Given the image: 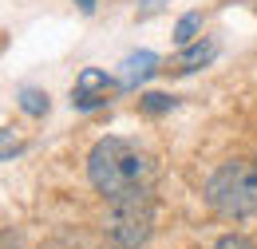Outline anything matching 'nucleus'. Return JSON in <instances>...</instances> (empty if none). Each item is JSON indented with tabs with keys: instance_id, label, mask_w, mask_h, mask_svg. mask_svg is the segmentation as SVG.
Listing matches in <instances>:
<instances>
[{
	"instance_id": "1",
	"label": "nucleus",
	"mask_w": 257,
	"mask_h": 249,
	"mask_svg": "<svg viewBox=\"0 0 257 249\" xmlns=\"http://www.w3.org/2000/svg\"><path fill=\"white\" fill-rule=\"evenodd\" d=\"M151 174H155V162L143 155L135 143L115 139V135L99 139L91 147V155H87V178H91V186L107 202L123 198V194H135V190H147Z\"/></svg>"
},
{
	"instance_id": "2",
	"label": "nucleus",
	"mask_w": 257,
	"mask_h": 249,
	"mask_svg": "<svg viewBox=\"0 0 257 249\" xmlns=\"http://www.w3.org/2000/svg\"><path fill=\"white\" fill-rule=\"evenodd\" d=\"M206 202L222 218H253L257 214V162H249V158L222 162L206 182Z\"/></svg>"
},
{
	"instance_id": "3",
	"label": "nucleus",
	"mask_w": 257,
	"mask_h": 249,
	"mask_svg": "<svg viewBox=\"0 0 257 249\" xmlns=\"http://www.w3.org/2000/svg\"><path fill=\"white\" fill-rule=\"evenodd\" d=\"M155 229V198L147 190H135L123 198L107 202V218H103V233L111 237L115 249H139L147 245Z\"/></svg>"
},
{
	"instance_id": "4",
	"label": "nucleus",
	"mask_w": 257,
	"mask_h": 249,
	"mask_svg": "<svg viewBox=\"0 0 257 249\" xmlns=\"http://www.w3.org/2000/svg\"><path fill=\"white\" fill-rule=\"evenodd\" d=\"M115 91H123L119 79H111V75L99 71V67H83L79 79H75V87H71V107H79V111H95V107H103Z\"/></svg>"
},
{
	"instance_id": "5",
	"label": "nucleus",
	"mask_w": 257,
	"mask_h": 249,
	"mask_svg": "<svg viewBox=\"0 0 257 249\" xmlns=\"http://www.w3.org/2000/svg\"><path fill=\"white\" fill-rule=\"evenodd\" d=\"M155 71H159V56H155V52H135V56L123 60V75H119V83H123V91H131V87H139L143 79H151Z\"/></svg>"
},
{
	"instance_id": "6",
	"label": "nucleus",
	"mask_w": 257,
	"mask_h": 249,
	"mask_svg": "<svg viewBox=\"0 0 257 249\" xmlns=\"http://www.w3.org/2000/svg\"><path fill=\"white\" fill-rule=\"evenodd\" d=\"M214 56H218V44H214V40H206V44H190V48H186L178 60L170 63V67H174L178 75H186V71H198V67H206V63L214 60Z\"/></svg>"
},
{
	"instance_id": "7",
	"label": "nucleus",
	"mask_w": 257,
	"mask_h": 249,
	"mask_svg": "<svg viewBox=\"0 0 257 249\" xmlns=\"http://www.w3.org/2000/svg\"><path fill=\"white\" fill-rule=\"evenodd\" d=\"M48 107H52V99H48V91H40V87H24L20 91V111L24 115H48Z\"/></svg>"
},
{
	"instance_id": "8",
	"label": "nucleus",
	"mask_w": 257,
	"mask_h": 249,
	"mask_svg": "<svg viewBox=\"0 0 257 249\" xmlns=\"http://www.w3.org/2000/svg\"><path fill=\"white\" fill-rule=\"evenodd\" d=\"M139 107L147 111V115H162V111H170L174 107V95H162V91H147L139 99Z\"/></svg>"
},
{
	"instance_id": "9",
	"label": "nucleus",
	"mask_w": 257,
	"mask_h": 249,
	"mask_svg": "<svg viewBox=\"0 0 257 249\" xmlns=\"http://www.w3.org/2000/svg\"><path fill=\"white\" fill-rule=\"evenodd\" d=\"M202 28V16H198V12H190V16H182V20H178V28H174V40H178V44H194V32Z\"/></svg>"
},
{
	"instance_id": "10",
	"label": "nucleus",
	"mask_w": 257,
	"mask_h": 249,
	"mask_svg": "<svg viewBox=\"0 0 257 249\" xmlns=\"http://www.w3.org/2000/svg\"><path fill=\"white\" fill-rule=\"evenodd\" d=\"M20 151H24V143H20V139H12V131H4V127H0V162H4V158H12V155H20Z\"/></svg>"
},
{
	"instance_id": "11",
	"label": "nucleus",
	"mask_w": 257,
	"mask_h": 249,
	"mask_svg": "<svg viewBox=\"0 0 257 249\" xmlns=\"http://www.w3.org/2000/svg\"><path fill=\"white\" fill-rule=\"evenodd\" d=\"M214 249H257L249 237H241V233H225V237H218V245Z\"/></svg>"
},
{
	"instance_id": "12",
	"label": "nucleus",
	"mask_w": 257,
	"mask_h": 249,
	"mask_svg": "<svg viewBox=\"0 0 257 249\" xmlns=\"http://www.w3.org/2000/svg\"><path fill=\"white\" fill-rule=\"evenodd\" d=\"M162 8V0H143V8H139V20H147V16H155Z\"/></svg>"
},
{
	"instance_id": "13",
	"label": "nucleus",
	"mask_w": 257,
	"mask_h": 249,
	"mask_svg": "<svg viewBox=\"0 0 257 249\" xmlns=\"http://www.w3.org/2000/svg\"><path fill=\"white\" fill-rule=\"evenodd\" d=\"M75 4H79L83 12H95V0H75Z\"/></svg>"
}]
</instances>
